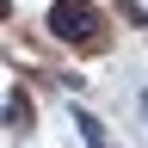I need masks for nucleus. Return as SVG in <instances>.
Here are the masks:
<instances>
[{
	"instance_id": "f257e3e1",
	"label": "nucleus",
	"mask_w": 148,
	"mask_h": 148,
	"mask_svg": "<svg viewBox=\"0 0 148 148\" xmlns=\"http://www.w3.org/2000/svg\"><path fill=\"white\" fill-rule=\"evenodd\" d=\"M99 6L92 0H56L49 6V31L62 37V43H99Z\"/></svg>"
},
{
	"instance_id": "f03ea898",
	"label": "nucleus",
	"mask_w": 148,
	"mask_h": 148,
	"mask_svg": "<svg viewBox=\"0 0 148 148\" xmlns=\"http://www.w3.org/2000/svg\"><path fill=\"white\" fill-rule=\"evenodd\" d=\"M74 123H80V136H86V148H105V130H99V117H86V111H80Z\"/></svg>"
},
{
	"instance_id": "7ed1b4c3",
	"label": "nucleus",
	"mask_w": 148,
	"mask_h": 148,
	"mask_svg": "<svg viewBox=\"0 0 148 148\" xmlns=\"http://www.w3.org/2000/svg\"><path fill=\"white\" fill-rule=\"evenodd\" d=\"M6 117H12V130H25V123H31V105H25V99H18V92H12V99H6Z\"/></svg>"
},
{
	"instance_id": "20e7f679",
	"label": "nucleus",
	"mask_w": 148,
	"mask_h": 148,
	"mask_svg": "<svg viewBox=\"0 0 148 148\" xmlns=\"http://www.w3.org/2000/svg\"><path fill=\"white\" fill-rule=\"evenodd\" d=\"M142 111H148V92H142Z\"/></svg>"
}]
</instances>
